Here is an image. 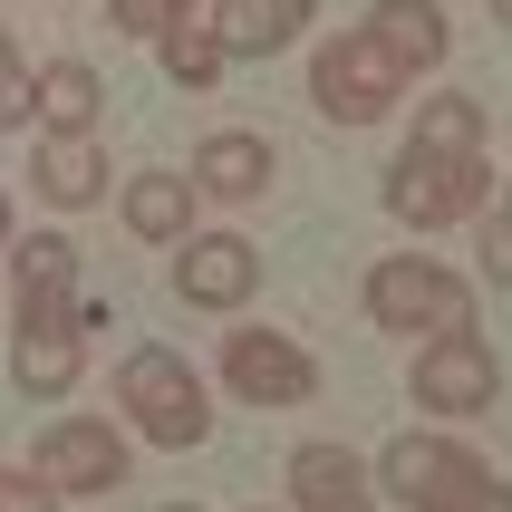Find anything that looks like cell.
Instances as JSON below:
<instances>
[{
	"label": "cell",
	"mask_w": 512,
	"mask_h": 512,
	"mask_svg": "<svg viewBox=\"0 0 512 512\" xmlns=\"http://www.w3.org/2000/svg\"><path fill=\"white\" fill-rule=\"evenodd\" d=\"M20 348H10V377L29 397H68L78 387V339H87V310H78V242L68 232H29L20 242Z\"/></svg>",
	"instance_id": "6da1fadb"
},
{
	"label": "cell",
	"mask_w": 512,
	"mask_h": 512,
	"mask_svg": "<svg viewBox=\"0 0 512 512\" xmlns=\"http://www.w3.org/2000/svg\"><path fill=\"white\" fill-rule=\"evenodd\" d=\"M377 484L416 512H512V484L474 445H455V435H397L377 455Z\"/></svg>",
	"instance_id": "7a4b0ae2"
},
{
	"label": "cell",
	"mask_w": 512,
	"mask_h": 512,
	"mask_svg": "<svg viewBox=\"0 0 512 512\" xmlns=\"http://www.w3.org/2000/svg\"><path fill=\"white\" fill-rule=\"evenodd\" d=\"M116 406H126V426H145V445H165V455H194L203 435H213V397H203V377L184 368L174 348H126Z\"/></svg>",
	"instance_id": "3957f363"
},
{
	"label": "cell",
	"mask_w": 512,
	"mask_h": 512,
	"mask_svg": "<svg viewBox=\"0 0 512 512\" xmlns=\"http://www.w3.org/2000/svg\"><path fill=\"white\" fill-rule=\"evenodd\" d=\"M484 194H493V165H484V155H426V145H406L397 165H387V213L416 223V232L464 223Z\"/></svg>",
	"instance_id": "277c9868"
},
{
	"label": "cell",
	"mask_w": 512,
	"mask_h": 512,
	"mask_svg": "<svg viewBox=\"0 0 512 512\" xmlns=\"http://www.w3.org/2000/svg\"><path fill=\"white\" fill-rule=\"evenodd\" d=\"M368 319L397 339H445V329H464V281L426 252H397L368 271Z\"/></svg>",
	"instance_id": "5b68a950"
},
{
	"label": "cell",
	"mask_w": 512,
	"mask_h": 512,
	"mask_svg": "<svg viewBox=\"0 0 512 512\" xmlns=\"http://www.w3.org/2000/svg\"><path fill=\"white\" fill-rule=\"evenodd\" d=\"M397 87H406V68L377 49L368 29L319 39V58H310V97H319L329 126H368V116H387V107H397Z\"/></svg>",
	"instance_id": "8992f818"
},
{
	"label": "cell",
	"mask_w": 512,
	"mask_h": 512,
	"mask_svg": "<svg viewBox=\"0 0 512 512\" xmlns=\"http://www.w3.org/2000/svg\"><path fill=\"white\" fill-rule=\"evenodd\" d=\"M29 484H49L58 503H78V493H116V484H126V435H116L107 416L39 426V445H29Z\"/></svg>",
	"instance_id": "52a82bcc"
},
{
	"label": "cell",
	"mask_w": 512,
	"mask_h": 512,
	"mask_svg": "<svg viewBox=\"0 0 512 512\" xmlns=\"http://www.w3.org/2000/svg\"><path fill=\"white\" fill-rule=\"evenodd\" d=\"M406 387H416V406H426V416H484L503 377H493V348L474 339V329H445V339L416 348Z\"/></svg>",
	"instance_id": "ba28073f"
},
{
	"label": "cell",
	"mask_w": 512,
	"mask_h": 512,
	"mask_svg": "<svg viewBox=\"0 0 512 512\" xmlns=\"http://www.w3.org/2000/svg\"><path fill=\"white\" fill-rule=\"evenodd\" d=\"M223 377H232V397H252V406H300L319 387L310 348L281 339V329H232L223 339Z\"/></svg>",
	"instance_id": "9c48e42d"
},
{
	"label": "cell",
	"mask_w": 512,
	"mask_h": 512,
	"mask_svg": "<svg viewBox=\"0 0 512 512\" xmlns=\"http://www.w3.org/2000/svg\"><path fill=\"white\" fill-rule=\"evenodd\" d=\"M252 281H261V252L242 232H194V242L174 252V290H184L194 310H242Z\"/></svg>",
	"instance_id": "30bf717a"
},
{
	"label": "cell",
	"mask_w": 512,
	"mask_h": 512,
	"mask_svg": "<svg viewBox=\"0 0 512 512\" xmlns=\"http://www.w3.org/2000/svg\"><path fill=\"white\" fill-rule=\"evenodd\" d=\"M194 194H213V203H261V194H271V145H261L252 126H213V136L194 145Z\"/></svg>",
	"instance_id": "8fae6325"
},
{
	"label": "cell",
	"mask_w": 512,
	"mask_h": 512,
	"mask_svg": "<svg viewBox=\"0 0 512 512\" xmlns=\"http://www.w3.org/2000/svg\"><path fill=\"white\" fill-rule=\"evenodd\" d=\"M358 29H368V39H377L387 58H397L406 78H426L435 58L455 49V29H445V0H377V10H368Z\"/></svg>",
	"instance_id": "7c38bea8"
},
{
	"label": "cell",
	"mask_w": 512,
	"mask_h": 512,
	"mask_svg": "<svg viewBox=\"0 0 512 512\" xmlns=\"http://www.w3.org/2000/svg\"><path fill=\"white\" fill-rule=\"evenodd\" d=\"M290 503L300 512H377L368 503V464L348 445H300L290 455Z\"/></svg>",
	"instance_id": "4fadbf2b"
},
{
	"label": "cell",
	"mask_w": 512,
	"mask_h": 512,
	"mask_svg": "<svg viewBox=\"0 0 512 512\" xmlns=\"http://www.w3.org/2000/svg\"><path fill=\"white\" fill-rule=\"evenodd\" d=\"M310 10H319V0H223L213 29H223L232 58H271V49H290V39L310 29Z\"/></svg>",
	"instance_id": "5bb4252c"
},
{
	"label": "cell",
	"mask_w": 512,
	"mask_h": 512,
	"mask_svg": "<svg viewBox=\"0 0 512 512\" xmlns=\"http://www.w3.org/2000/svg\"><path fill=\"white\" fill-rule=\"evenodd\" d=\"M29 184L49 203H97L107 194V155H97V136H39V155H29Z\"/></svg>",
	"instance_id": "9a60e30c"
},
{
	"label": "cell",
	"mask_w": 512,
	"mask_h": 512,
	"mask_svg": "<svg viewBox=\"0 0 512 512\" xmlns=\"http://www.w3.org/2000/svg\"><path fill=\"white\" fill-rule=\"evenodd\" d=\"M97 107H107V87H97L87 58H49V68H39V126H49V136H87Z\"/></svg>",
	"instance_id": "2e32d148"
},
{
	"label": "cell",
	"mask_w": 512,
	"mask_h": 512,
	"mask_svg": "<svg viewBox=\"0 0 512 512\" xmlns=\"http://www.w3.org/2000/svg\"><path fill=\"white\" fill-rule=\"evenodd\" d=\"M126 232L136 242H194V184L184 174H136L126 184Z\"/></svg>",
	"instance_id": "e0dca14e"
},
{
	"label": "cell",
	"mask_w": 512,
	"mask_h": 512,
	"mask_svg": "<svg viewBox=\"0 0 512 512\" xmlns=\"http://www.w3.org/2000/svg\"><path fill=\"white\" fill-rule=\"evenodd\" d=\"M416 145H426V155H484V107H474V97H426Z\"/></svg>",
	"instance_id": "ac0fdd59"
},
{
	"label": "cell",
	"mask_w": 512,
	"mask_h": 512,
	"mask_svg": "<svg viewBox=\"0 0 512 512\" xmlns=\"http://www.w3.org/2000/svg\"><path fill=\"white\" fill-rule=\"evenodd\" d=\"M223 68H232L223 29H174V39H165V78H174V87H213Z\"/></svg>",
	"instance_id": "d6986e66"
},
{
	"label": "cell",
	"mask_w": 512,
	"mask_h": 512,
	"mask_svg": "<svg viewBox=\"0 0 512 512\" xmlns=\"http://www.w3.org/2000/svg\"><path fill=\"white\" fill-rule=\"evenodd\" d=\"M107 20L126 29V39H155V49H165L174 29H194V0H107Z\"/></svg>",
	"instance_id": "ffe728a7"
},
{
	"label": "cell",
	"mask_w": 512,
	"mask_h": 512,
	"mask_svg": "<svg viewBox=\"0 0 512 512\" xmlns=\"http://www.w3.org/2000/svg\"><path fill=\"white\" fill-rule=\"evenodd\" d=\"M20 116H39V68H29V58L10 49V29H0V136H10Z\"/></svg>",
	"instance_id": "44dd1931"
},
{
	"label": "cell",
	"mask_w": 512,
	"mask_h": 512,
	"mask_svg": "<svg viewBox=\"0 0 512 512\" xmlns=\"http://www.w3.org/2000/svg\"><path fill=\"white\" fill-rule=\"evenodd\" d=\"M0 512H58L49 484H0Z\"/></svg>",
	"instance_id": "7402d4cb"
},
{
	"label": "cell",
	"mask_w": 512,
	"mask_h": 512,
	"mask_svg": "<svg viewBox=\"0 0 512 512\" xmlns=\"http://www.w3.org/2000/svg\"><path fill=\"white\" fill-rule=\"evenodd\" d=\"M484 271H503V281H512V223H503V213L484 223Z\"/></svg>",
	"instance_id": "603a6c76"
},
{
	"label": "cell",
	"mask_w": 512,
	"mask_h": 512,
	"mask_svg": "<svg viewBox=\"0 0 512 512\" xmlns=\"http://www.w3.org/2000/svg\"><path fill=\"white\" fill-rule=\"evenodd\" d=\"M484 10H493V20H503V29H512V0H484Z\"/></svg>",
	"instance_id": "cb8c5ba5"
},
{
	"label": "cell",
	"mask_w": 512,
	"mask_h": 512,
	"mask_svg": "<svg viewBox=\"0 0 512 512\" xmlns=\"http://www.w3.org/2000/svg\"><path fill=\"white\" fill-rule=\"evenodd\" d=\"M0 242H10V194H0Z\"/></svg>",
	"instance_id": "d4e9b609"
},
{
	"label": "cell",
	"mask_w": 512,
	"mask_h": 512,
	"mask_svg": "<svg viewBox=\"0 0 512 512\" xmlns=\"http://www.w3.org/2000/svg\"><path fill=\"white\" fill-rule=\"evenodd\" d=\"M503 223H512V184H503Z\"/></svg>",
	"instance_id": "484cf974"
},
{
	"label": "cell",
	"mask_w": 512,
	"mask_h": 512,
	"mask_svg": "<svg viewBox=\"0 0 512 512\" xmlns=\"http://www.w3.org/2000/svg\"><path fill=\"white\" fill-rule=\"evenodd\" d=\"M165 512H194V503H165Z\"/></svg>",
	"instance_id": "4316f807"
}]
</instances>
